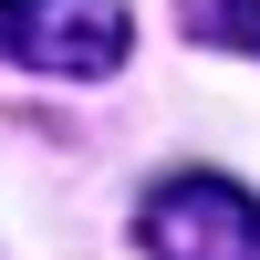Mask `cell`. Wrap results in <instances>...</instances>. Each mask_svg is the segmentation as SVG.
Returning a JSON list of instances; mask_svg holds the SVG:
<instances>
[{
	"label": "cell",
	"instance_id": "3",
	"mask_svg": "<svg viewBox=\"0 0 260 260\" xmlns=\"http://www.w3.org/2000/svg\"><path fill=\"white\" fill-rule=\"evenodd\" d=\"M187 42H208V52H250L260 62V0H177Z\"/></svg>",
	"mask_w": 260,
	"mask_h": 260
},
{
	"label": "cell",
	"instance_id": "2",
	"mask_svg": "<svg viewBox=\"0 0 260 260\" xmlns=\"http://www.w3.org/2000/svg\"><path fill=\"white\" fill-rule=\"evenodd\" d=\"M136 240H146V260H260V198L240 177L187 167V177H167L146 198Z\"/></svg>",
	"mask_w": 260,
	"mask_h": 260
},
{
	"label": "cell",
	"instance_id": "1",
	"mask_svg": "<svg viewBox=\"0 0 260 260\" xmlns=\"http://www.w3.org/2000/svg\"><path fill=\"white\" fill-rule=\"evenodd\" d=\"M125 52H136L125 0H0V62H21V73L104 83Z\"/></svg>",
	"mask_w": 260,
	"mask_h": 260
}]
</instances>
